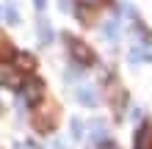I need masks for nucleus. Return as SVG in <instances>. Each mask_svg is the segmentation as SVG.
Wrapping results in <instances>:
<instances>
[{
  "mask_svg": "<svg viewBox=\"0 0 152 149\" xmlns=\"http://www.w3.org/2000/svg\"><path fill=\"white\" fill-rule=\"evenodd\" d=\"M36 6H39V8H44V0H36Z\"/></svg>",
  "mask_w": 152,
  "mask_h": 149,
  "instance_id": "nucleus-18",
  "label": "nucleus"
},
{
  "mask_svg": "<svg viewBox=\"0 0 152 149\" xmlns=\"http://www.w3.org/2000/svg\"><path fill=\"white\" fill-rule=\"evenodd\" d=\"M77 3H80V6H91V8H94V6H102L105 0H77Z\"/></svg>",
  "mask_w": 152,
  "mask_h": 149,
  "instance_id": "nucleus-15",
  "label": "nucleus"
},
{
  "mask_svg": "<svg viewBox=\"0 0 152 149\" xmlns=\"http://www.w3.org/2000/svg\"><path fill=\"white\" fill-rule=\"evenodd\" d=\"M102 33H105V39H108V41H116V39H119V22L111 20V22L102 28Z\"/></svg>",
  "mask_w": 152,
  "mask_h": 149,
  "instance_id": "nucleus-9",
  "label": "nucleus"
},
{
  "mask_svg": "<svg viewBox=\"0 0 152 149\" xmlns=\"http://www.w3.org/2000/svg\"><path fill=\"white\" fill-rule=\"evenodd\" d=\"M130 61L133 64H141V61H152V52L147 47H133L130 50Z\"/></svg>",
  "mask_w": 152,
  "mask_h": 149,
  "instance_id": "nucleus-8",
  "label": "nucleus"
},
{
  "mask_svg": "<svg viewBox=\"0 0 152 149\" xmlns=\"http://www.w3.org/2000/svg\"><path fill=\"white\" fill-rule=\"evenodd\" d=\"M75 97H77L80 105H88V108H94V105H97V91L91 89V86H77Z\"/></svg>",
  "mask_w": 152,
  "mask_h": 149,
  "instance_id": "nucleus-4",
  "label": "nucleus"
},
{
  "mask_svg": "<svg viewBox=\"0 0 152 149\" xmlns=\"http://www.w3.org/2000/svg\"><path fill=\"white\" fill-rule=\"evenodd\" d=\"M136 149H152V127L138 130V135H136Z\"/></svg>",
  "mask_w": 152,
  "mask_h": 149,
  "instance_id": "nucleus-7",
  "label": "nucleus"
},
{
  "mask_svg": "<svg viewBox=\"0 0 152 149\" xmlns=\"http://www.w3.org/2000/svg\"><path fill=\"white\" fill-rule=\"evenodd\" d=\"M6 20L8 22H17V11H14V8H8V11H6Z\"/></svg>",
  "mask_w": 152,
  "mask_h": 149,
  "instance_id": "nucleus-16",
  "label": "nucleus"
},
{
  "mask_svg": "<svg viewBox=\"0 0 152 149\" xmlns=\"http://www.w3.org/2000/svg\"><path fill=\"white\" fill-rule=\"evenodd\" d=\"M77 17H80V22H83V25H91L94 22V8L91 6H80L77 8Z\"/></svg>",
  "mask_w": 152,
  "mask_h": 149,
  "instance_id": "nucleus-10",
  "label": "nucleus"
},
{
  "mask_svg": "<svg viewBox=\"0 0 152 149\" xmlns=\"http://www.w3.org/2000/svg\"><path fill=\"white\" fill-rule=\"evenodd\" d=\"M66 47H69V52H72L75 61H80V64H94V50L88 47L86 41H80V39H75V36L66 33Z\"/></svg>",
  "mask_w": 152,
  "mask_h": 149,
  "instance_id": "nucleus-2",
  "label": "nucleus"
},
{
  "mask_svg": "<svg viewBox=\"0 0 152 149\" xmlns=\"http://www.w3.org/2000/svg\"><path fill=\"white\" fill-rule=\"evenodd\" d=\"M14 64H17V69H20V72H33V69H36V58L28 55V52H20Z\"/></svg>",
  "mask_w": 152,
  "mask_h": 149,
  "instance_id": "nucleus-6",
  "label": "nucleus"
},
{
  "mask_svg": "<svg viewBox=\"0 0 152 149\" xmlns=\"http://www.w3.org/2000/svg\"><path fill=\"white\" fill-rule=\"evenodd\" d=\"M53 149H66V146H64V141H56V144H53Z\"/></svg>",
  "mask_w": 152,
  "mask_h": 149,
  "instance_id": "nucleus-17",
  "label": "nucleus"
},
{
  "mask_svg": "<svg viewBox=\"0 0 152 149\" xmlns=\"http://www.w3.org/2000/svg\"><path fill=\"white\" fill-rule=\"evenodd\" d=\"M11 41H8L6 36H0V58H11Z\"/></svg>",
  "mask_w": 152,
  "mask_h": 149,
  "instance_id": "nucleus-13",
  "label": "nucleus"
},
{
  "mask_svg": "<svg viewBox=\"0 0 152 149\" xmlns=\"http://www.w3.org/2000/svg\"><path fill=\"white\" fill-rule=\"evenodd\" d=\"M22 97H25V102H42V97H44V83L39 80V77H33V80H25Z\"/></svg>",
  "mask_w": 152,
  "mask_h": 149,
  "instance_id": "nucleus-3",
  "label": "nucleus"
},
{
  "mask_svg": "<svg viewBox=\"0 0 152 149\" xmlns=\"http://www.w3.org/2000/svg\"><path fill=\"white\" fill-rule=\"evenodd\" d=\"M39 33H42V36H39V39H42V44H47V41L53 39V31H50V25L44 22V20L39 22Z\"/></svg>",
  "mask_w": 152,
  "mask_h": 149,
  "instance_id": "nucleus-12",
  "label": "nucleus"
},
{
  "mask_svg": "<svg viewBox=\"0 0 152 149\" xmlns=\"http://www.w3.org/2000/svg\"><path fill=\"white\" fill-rule=\"evenodd\" d=\"M56 121H58V105L53 100H42L39 108L33 110V124H36V130L39 133H47V130L56 127Z\"/></svg>",
  "mask_w": 152,
  "mask_h": 149,
  "instance_id": "nucleus-1",
  "label": "nucleus"
},
{
  "mask_svg": "<svg viewBox=\"0 0 152 149\" xmlns=\"http://www.w3.org/2000/svg\"><path fill=\"white\" fill-rule=\"evenodd\" d=\"M0 83L3 86H20V75H17V69L14 66H8V64H0Z\"/></svg>",
  "mask_w": 152,
  "mask_h": 149,
  "instance_id": "nucleus-5",
  "label": "nucleus"
},
{
  "mask_svg": "<svg viewBox=\"0 0 152 149\" xmlns=\"http://www.w3.org/2000/svg\"><path fill=\"white\" fill-rule=\"evenodd\" d=\"M72 135L83 138V121H80V119H72Z\"/></svg>",
  "mask_w": 152,
  "mask_h": 149,
  "instance_id": "nucleus-14",
  "label": "nucleus"
},
{
  "mask_svg": "<svg viewBox=\"0 0 152 149\" xmlns=\"http://www.w3.org/2000/svg\"><path fill=\"white\" fill-rule=\"evenodd\" d=\"M105 135H108V127H105L102 121H94V124H91V138H94V141H102Z\"/></svg>",
  "mask_w": 152,
  "mask_h": 149,
  "instance_id": "nucleus-11",
  "label": "nucleus"
}]
</instances>
